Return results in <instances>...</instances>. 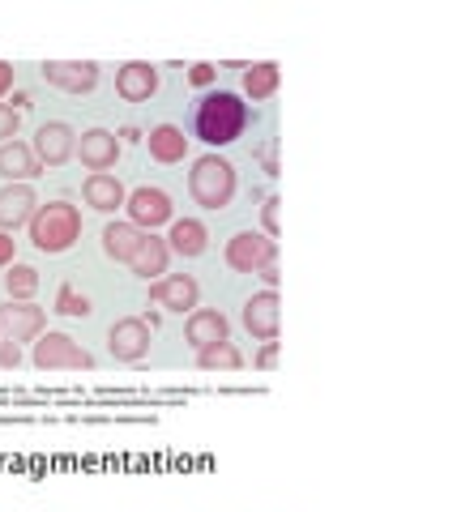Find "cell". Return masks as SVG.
Listing matches in <instances>:
<instances>
[{"label":"cell","instance_id":"obj_32","mask_svg":"<svg viewBox=\"0 0 457 512\" xmlns=\"http://www.w3.org/2000/svg\"><path fill=\"white\" fill-rule=\"evenodd\" d=\"M13 252H18V239L9 231H0V265H13Z\"/></svg>","mask_w":457,"mask_h":512},{"label":"cell","instance_id":"obj_1","mask_svg":"<svg viewBox=\"0 0 457 512\" xmlns=\"http://www.w3.org/2000/svg\"><path fill=\"white\" fill-rule=\"evenodd\" d=\"M248 128V103L231 90H210L193 111V133L206 146H231Z\"/></svg>","mask_w":457,"mask_h":512},{"label":"cell","instance_id":"obj_25","mask_svg":"<svg viewBox=\"0 0 457 512\" xmlns=\"http://www.w3.org/2000/svg\"><path fill=\"white\" fill-rule=\"evenodd\" d=\"M5 291H9V299L30 303V295L39 291V269H30V265H18V261H13L9 278H5Z\"/></svg>","mask_w":457,"mask_h":512},{"label":"cell","instance_id":"obj_31","mask_svg":"<svg viewBox=\"0 0 457 512\" xmlns=\"http://www.w3.org/2000/svg\"><path fill=\"white\" fill-rule=\"evenodd\" d=\"M252 363H257L261 372H270V367L278 363V342H265V346L257 350V359H252Z\"/></svg>","mask_w":457,"mask_h":512},{"label":"cell","instance_id":"obj_7","mask_svg":"<svg viewBox=\"0 0 457 512\" xmlns=\"http://www.w3.org/2000/svg\"><path fill=\"white\" fill-rule=\"evenodd\" d=\"M150 333L154 329L141 316H124L107 329V350H112L116 363H137V359L150 355Z\"/></svg>","mask_w":457,"mask_h":512},{"label":"cell","instance_id":"obj_17","mask_svg":"<svg viewBox=\"0 0 457 512\" xmlns=\"http://www.w3.org/2000/svg\"><path fill=\"white\" fill-rule=\"evenodd\" d=\"M210 248V231L201 218H171V231H167V252L171 256H184V261H193Z\"/></svg>","mask_w":457,"mask_h":512},{"label":"cell","instance_id":"obj_21","mask_svg":"<svg viewBox=\"0 0 457 512\" xmlns=\"http://www.w3.org/2000/svg\"><path fill=\"white\" fill-rule=\"evenodd\" d=\"M146 146H150L154 163H184L188 137H184V128H176V124H159V128H150Z\"/></svg>","mask_w":457,"mask_h":512},{"label":"cell","instance_id":"obj_15","mask_svg":"<svg viewBox=\"0 0 457 512\" xmlns=\"http://www.w3.org/2000/svg\"><path fill=\"white\" fill-rule=\"evenodd\" d=\"M184 338L193 350H206V346H218V342H231V325L218 308H197V312H188Z\"/></svg>","mask_w":457,"mask_h":512},{"label":"cell","instance_id":"obj_9","mask_svg":"<svg viewBox=\"0 0 457 512\" xmlns=\"http://www.w3.org/2000/svg\"><path fill=\"white\" fill-rule=\"evenodd\" d=\"M47 329V312L35 308V303H18V299H9L5 308H0V338H9V342H35L39 333Z\"/></svg>","mask_w":457,"mask_h":512},{"label":"cell","instance_id":"obj_3","mask_svg":"<svg viewBox=\"0 0 457 512\" xmlns=\"http://www.w3.org/2000/svg\"><path fill=\"white\" fill-rule=\"evenodd\" d=\"M188 192H193L201 210H227L235 197V167L218 154L197 158L193 171H188Z\"/></svg>","mask_w":457,"mask_h":512},{"label":"cell","instance_id":"obj_28","mask_svg":"<svg viewBox=\"0 0 457 512\" xmlns=\"http://www.w3.org/2000/svg\"><path fill=\"white\" fill-rule=\"evenodd\" d=\"M18 363H22V346L9 342V338H0V372H13Z\"/></svg>","mask_w":457,"mask_h":512},{"label":"cell","instance_id":"obj_8","mask_svg":"<svg viewBox=\"0 0 457 512\" xmlns=\"http://www.w3.org/2000/svg\"><path fill=\"white\" fill-rule=\"evenodd\" d=\"M30 150H35L39 167H60V163H69L73 150H77L73 124H65V120H47V124H39V133H35V141H30Z\"/></svg>","mask_w":457,"mask_h":512},{"label":"cell","instance_id":"obj_11","mask_svg":"<svg viewBox=\"0 0 457 512\" xmlns=\"http://www.w3.org/2000/svg\"><path fill=\"white\" fill-rule=\"evenodd\" d=\"M77 158H82V167L90 175H99V171H112L116 167V158H120V137L112 133V128H86L82 137H77Z\"/></svg>","mask_w":457,"mask_h":512},{"label":"cell","instance_id":"obj_14","mask_svg":"<svg viewBox=\"0 0 457 512\" xmlns=\"http://www.w3.org/2000/svg\"><path fill=\"white\" fill-rule=\"evenodd\" d=\"M154 90H159V69L150 60H129L116 73V94L124 103H146L154 99Z\"/></svg>","mask_w":457,"mask_h":512},{"label":"cell","instance_id":"obj_22","mask_svg":"<svg viewBox=\"0 0 457 512\" xmlns=\"http://www.w3.org/2000/svg\"><path fill=\"white\" fill-rule=\"evenodd\" d=\"M141 235H146V231H137L133 222H107V227H103V252L112 256V261L129 265L137 244H141Z\"/></svg>","mask_w":457,"mask_h":512},{"label":"cell","instance_id":"obj_18","mask_svg":"<svg viewBox=\"0 0 457 512\" xmlns=\"http://www.w3.org/2000/svg\"><path fill=\"white\" fill-rule=\"evenodd\" d=\"M167 261H171L167 239H159V235H141V244H137V252H133L129 269H133L137 278H146V282H159V278L167 274Z\"/></svg>","mask_w":457,"mask_h":512},{"label":"cell","instance_id":"obj_13","mask_svg":"<svg viewBox=\"0 0 457 512\" xmlns=\"http://www.w3.org/2000/svg\"><path fill=\"white\" fill-rule=\"evenodd\" d=\"M39 210V192L30 188V184H5L0 188V231H18L26 227L30 218H35Z\"/></svg>","mask_w":457,"mask_h":512},{"label":"cell","instance_id":"obj_2","mask_svg":"<svg viewBox=\"0 0 457 512\" xmlns=\"http://www.w3.org/2000/svg\"><path fill=\"white\" fill-rule=\"evenodd\" d=\"M30 244L39 252H69L77 239H82V214L69 201H47L35 210V218L26 222Z\"/></svg>","mask_w":457,"mask_h":512},{"label":"cell","instance_id":"obj_19","mask_svg":"<svg viewBox=\"0 0 457 512\" xmlns=\"http://www.w3.org/2000/svg\"><path fill=\"white\" fill-rule=\"evenodd\" d=\"M82 197H86L90 210H99V214H116L120 205H124V197H129V192H124V184L116 180V175L99 171V175H86Z\"/></svg>","mask_w":457,"mask_h":512},{"label":"cell","instance_id":"obj_33","mask_svg":"<svg viewBox=\"0 0 457 512\" xmlns=\"http://www.w3.org/2000/svg\"><path fill=\"white\" fill-rule=\"evenodd\" d=\"M13 90V64L9 60H0V99Z\"/></svg>","mask_w":457,"mask_h":512},{"label":"cell","instance_id":"obj_5","mask_svg":"<svg viewBox=\"0 0 457 512\" xmlns=\"http://www.w3.org/2000/svg\"><path fill=\"white\" fill-rule=\"evenodd\" d=\"M278 261V244L261 231H240L227 239V265L235 274H261L265 265Z\"/></svg>","mask_w":457,"mask_h":512},{"label":"cell","instance_id":"obj_27","mask_svg":"<svg viewBox=\"0 0 457 512\" xmlns=\"http://www.w3.org/2000/svg\"><path fill=\"white\" fill-rule=\"evenodd\" d=\"M18 128H22V111H13L9 103H0V146L18 137Z\"/></svg>","mask_w":457,"mask_h":512},{"label":"cell","instance_id":"obj_35","mask_svg":"<svg viewBox=\"0 0 457 512\" xmlns=\"http://www.w3.org/2000/svg\"><path fill=\"white\" fill-rule=\"evenodd\" d=\"M22 107H30V94L26 90H13V111H22Z\"/></svg>","mask_w":457,"mask_h":512},{"label":"cell","instance_id":"obj_29","mask_svg":"<svg viewBox=\"0 0 457 512\" xmlns=\"http://www.w3.org/2000/svg\"><path fill=\"white\" fill-rule=\"evenodd\" d=\"M188 82L206 90V86H214V82H218V69H214V64H193V69H188Z\"/></svg>","mask_w":457,"mask_h":512},{"label":"cell","instance_id":"obj_34","mask_svg":"<svg viewBox=\"0 0 457 512\" xmlns=\"http://www.w3.org/2000/svg\"><path fill=\"white\" fill-rule=\"evenodd\" d=\"M278 278H282V274H278V265H265V269H261V282H265V291H274V286H278Z\"/></svg>","mask_w":457,"mask_h":512},{"label":"cell","instance_id":"obj_20","mask_svg":"<svg viewBox=\"0 0 457 512\" xmlns=\"http://www.w3.org/2000/svg\"><path fill=\"white\" fill-rule=\"evenodd\" d=\"M39 171L43 167L30 146H22V141H5V146H0V175H5L9 184H30Z\"/></svg>","mask_w":457,"mask_h":512},{"label":"cell","instance_id":"obj_6","mask_svg":"<svg viewBox=\"0 0 457 512\" xmlns=\"http://www.w3.org/2000/svg\"><path fill=\"white\" fill-rule=\"evenodd\" d=\"M124 210H129V222L137 231H146V235H154L163 227V222H171L176 218V205H171V197L163 188H133L129 197H124Z\"/></svg>","mask_w":457,"mask_h":512},{"label":"cell","instance_id":"obj_36","mask_svg":"<svg viewBox=\"0 0 457 512\" xmlns=\"http://www.w3.org/2000/svg\"><path fill=\"white\" fill-rule=\"evenodd\" d=\"M116 137H120V141H141V133H137V128H133V124H124V128H120V133H116Z\"/></svg>","mask_w":457,"mask_h":512},{"label":"cell","instance_id":"obj_16","mask_svg":"<svg viewBox=\"0 0 457 512\" xmlns=\"http://www.w3.org/2000/svg\"><path fill=\"white\" fill-rule=\"evenodd\" d=\"M278 291H261V295H252L244 303V329L252 333V338H261V342H274L278 338Z\"/></svg>","mask_w":457,"mask_h":512},{"label":"cell","instance_id":"obj_10","mask_svg":"<svg viewBox=\"0 0 457 512\" xmlns=\"http://www.w3.org/2000/svg\"><path fill=\"white\" fill-rule=\"evenodd\" d=\"M43 77H47V86H56L65 94H90L99 86V64L94 60H47Z\"/></svg>","mask_w":457,"mask_h":512},{"label":"cell","instance_id":"obj_24","mask_svg":"<svg viewBox=\"0 0 457 512\" xmlns=\"http://www.w3.org/2000/svg\"><path fill=\"white\" fill-rule=\"evenodd\" d=\"M197 367H201V372H240V367H244V355H240V346L218 342V346L197 350Z\"/></svg>","mask_w":457,"mask_h":512},{"label":"cell","instance_id":"obj_26","mask_svg":"<svg viewBox=\"0 0 457 512\" xmlns=\"http://www.w3.org/2000/svg\"><path fill=\"white\" fill-rule=\"evenodd\" d=\"M52 312H60V316H90L94 308H90V299L77 291V286H60L56 291V308Z\"/></svg>","mask_w":457,"mask_h":512},{"label":"cell","instance_id":"obj_23","mask_svg":"<svg viewBox=\"0 0 457 512\" xmlns=\"http://www.w3.org/2000/svg\"><path fill=\"white\" fill-rule=\"evenodd\" d=\"M278 82H282V69L274 60H261V64H248V69H244V94L252 103L270 99V94L278 90Z\"/></svg>","mask_w":457,"mask_h":512},{"label":"cell","instance_id":"obj_30","mask_svg":"<svg viewBox=\"0 0 457 512\" xmlns=\"http://www.w3.org/2000/svg\"><path fill=\"white\" fill-rule=\"evenodd\" d=\"M278 197H270V201H265L261 205V222H265V235H270V239H278Z\"/></svg>","mask_w":457,"mask_h":512},{"label":"cell","instance_id":"obj_4","mask_svg":"<svg viewBox=\"0 0 457 512\" xmlns=\"http://www.w3.org/2000/svg\"><path fill=\"white\" fill-rule=\"evenodd\" d=\"M35 367H43V372H90L94 355L86 346H77L69 333H39L35 338Z\"/></svg>","mask_w":457,"mask_h":512},{"label":"cell","instance_id":"obj_12","mask_svg":"<svg viewBox=\"0 0 457 512\" xmlns=\"http://www.w3.org/2000/svg\"><path fill=\"white\" fill-rule=\"evenodd\" d=\"M197 299H201V286L193 274H163L150 286V303L167 312H197Z\"/></svg>","mask_w":457,"mask_h":512}]
</instances>
